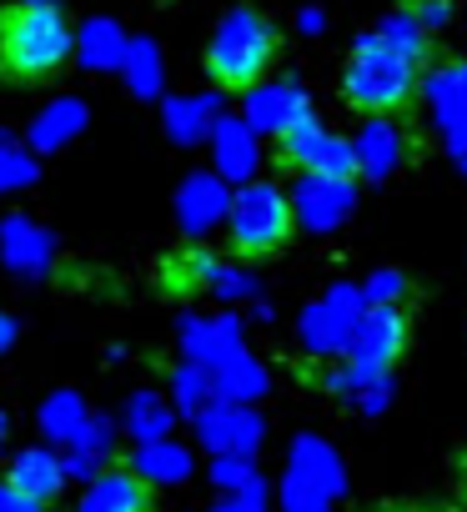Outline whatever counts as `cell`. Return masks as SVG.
<instances>
[{"label": "cell", "instance_id": "6da1fadb", "mask_svg": "<svg viewBox=\"0 0 467 512\" xmlns=\"http://www.w3.org/2000/svg\"><path fill=\"white\" fill-rule=\"evenodd\" d=\"M417 66H422V31L397 26L357 46V56L342 71V96L362 116H397L417 96Z\"/></svg>", "mask_w": 467, "mask_h": 512}, {"label": "cell", "instance_id": "7a4b0ae2", "mask_svg": "<svg viewBox=\"0 0 467 512\" xmlns=\"http://www.w3.org/2000/svg\"><path fill=\"white\" fill-rule=\"evenodd\" d=\"M76 56V31L61 11V0H21L0 21V66L21 81H46Z\"/></svg>", "mask_w": 467, "mask_h": 512}, {"label": "cell", "instance_id": "3957f363", "mask_svg": "<svg viewBox=\"0 0 467 512\" xmlns=\"http://www.w3.org/2000/svg\"><path fill=\"white\" fill-rule=\"evenodd\" d=\"M272 61H277V31L262 11L237 6L221 16V26L211 31V46H206V71L216 86L252 91L272 71Z\"/></svg>", "mask_w": 467, "mask_h": 512}, {"label": "cell", "instance_id": "277c9868", "mask_svg": "<svg viewBox=\"0 0 467 512\" xmlns=\"http://www.w3.org/2000/svg\"><path fill=\"white\" fill-rule=\"evenodd\" d=\"M226 221H231V246L242 256H272L287 246L292 226H297V211L287 201L282 186L272 181H247L226 206Z\"/></svg>", "mask_w": 467, "mask_h": 512}, {"label": "cell", "instance_id": "5b68a950", "mask_svg": "<svg viewBox=\"0 0 467 512\" xmlns=\"http://www.w3.org/2000/svg\"><path fill=\"white\" fill-rule=\"evenodd\" d=\"M277 151H282V161H287L292 171H307V176H322V181H347V176L357 171L352 146L337 141V136H327L307 111L292 116V121L277 131Z\"/></svg>", "mask_w": 467, "mask_h": 512}, {"label": "cell", "instance_id": "8992f818", "mask_svg": "<svg viewBox=\"0 0 467 512\" xmlns=\"http://www.w3.org/2000/svg\"><path fill=\"white\" fill-rule=\"evenodd\" d=\"M56 262V236L31 221L26 211H11L0 216V267L11 277H46Z\"/></svg>", "mask_w": 467, "mask_h": 512}, {"label": "cell", "instance_id": "52a82bcc", "mask_svg": "<svg viewBox=\"0 0 467 512\" xmlns=\"http://www.w3.org/2000/svg\"><path fill=\"white\" fill-rule=\"evenodd\" d=\"M146 507H151V487L141 472H101L86 482L76 512H146Z\"/></svg>", "mask_w": 467, "mask_h": 512}, {"label": "cell", "instance_id": "ba28073f", "mask_svg": "<svg viewBox=\"0 0 467 512\" xmlns=\"http://www.w3.org/2000/svg\"><path fill=\"white\" fill-rule=\"evenodd\" d=\"M11 482H16L21 492L51 502V497L61 492V482H66V462H61L51 447H26V452H16V462H11Z\"/></svg>", "mask_w": 467, "mask_h": 512}, {"label": "cell", "instance_id": "9c48e42d", "mask_svg": "<svg viewBox=\"0 0 467 512\" xmlns=\"http://www.w3.org/2000/svg\"><path fill=\"white\" fill-rule=\"evenodd\" d=\"M126 36H121V26L116 21H86L81 31H76V61L86 66V71H111V66H126Z\"/></svg>", "mask_w": 467, "mask_h": 512}, {"label": "cell", "instance_id": "30bf717a", "mask_svg": "<svg viewBox=\"0 0 467 512\" xmlns=\"http://www.w3.org/2000/svg\"><path fill=\"white\" fill-rule=\"evenodd\" d=\"M81 126H86V106L61 96L31 121V151H61L71 136H81Z\"/></svg>", "mask_w": 467, "mask_h": 512}, {"label": "cell", "instance_id": "8fae6325", "mask_svg": "<svg viewBox=\"0 0 467 512\" xmlns=\"http://www.w3.org/2000/svg\"><path fill=\"white\" fill-rule=\"evenodd\" d=\"M86 407H81V397L76 392H56V397H46V407H41V427H46V437L51 442H81V432H86Z\"/></svg>", "mask_w": 467, "mask_h": 512}, {"label": "cell", "instance_id": "7c38bea8", "mask_svg": "<svg viewBox=\"0 0 467 512\" xmlns=\"http://www.w3.org/2000/svg\"><path fill=\"white\" fill-rule=\"evenodd\" d=\"M36 176H41V166H36V156H31V151H21L16 141H11V146H0V196L26 191Z\"/></svg>", "mask_w": 467, "mask_h": 512}, {"label": "cell", "instance_id": "4fadbf2b", "mask_svg": "<svg viewBox=\"0 0 467 512\" xmlns=\"http://www.w3.org/2000/svg\"><path fill=\"white\" fill-rule=\"evenodd\" d=\"M397 347H402V317H397V312H377V317L367 322L362 357H372V362H387Z\"/></svg>", "mask_w": 467, "mask_h": 512}, {"label": "cell", "instance_id": "5bb4252c", "mask_svg": "<svg viewBox=\"0 0 467 512\" xmlns=\"http://www.w3.org/2000/svg\"><path fill=\"white\" fill-rule=\"evenodd\" d=\"M126 81H131L136 96H151V91L161 86V61H156V51H151L146 41H136V46L126 51Z\"/></svg>", "mask_w": 467, "mask_h": 512}, {"label": "cell", "instance_id": "9a60e30c", "mask_svg": "<svg viewBox=\"0 0 467 512\" xmlns=\"http://www.w3.org/2000/svg\"><path fill=\"white\" fill-rule=\"evenodd\" d=\"M211 216H216V186H211V181H191L186 196H181V221H186L191 231H201Z\"/></svg>", "mask_w": 467, "mask_h": 512}, {"label": "cell", "instance_id": "2e32d148", "mask_svg": "<svg viewBox=\"0 0 467 512\" xmlns=\"http://www.w3.org/2000/svg\"><path fill=\"white\" fill-rule=\"evenodd\" d=\"M136 472H141L146 482H166V477H181V472H186V457H181L176 447H146V452L136 457Z\"/></svg>", "mask_w": 467, "mask_h": 512}, {"label": "cell", "instance_id": "e0dca14e", "mask_svg": "<svg viewBox=\"0 0 467 512\" xmlns=\"http://www.w3.org/2000/svg\"><path fill=\"white\" fill-rule=\"evenodd\" d=\"M161 427H166V417H161V407H156L151 397H136V402H131V432H136V437L146 442V437H156Z\"/></svg>", "mask_w": 467, "mask_h": 512}, {"label": "cell", "instance_id": "ac0fdd59", "mask_svg": "<svg viewBox=\"0 0 467 512\" xmlns=\"http://www.w3.org/2000/svg\"><path fill=\"white\" fill-rule=\"evenodd\" d=\"M0 512H46V502L31 497V492H21V487L6 477V482H0Z\"/></svg>", "mask_w": 467, "mask_h": 512}, {"label": "cell", "instance_id": "d6986e66", "mask_svg": "<svg viewBox=\"0 0 467 512\" xmlns=\"http://www.w3.org/2000/svg\"><path fill=\"white\" fill-rule=\"evenodd\" d=\"M81 452H91L96 462L111 452V422H86V432H81V442H76Z\"/></svg>", "mask_w": 467, "mask_h": 512}, {"label": "cell", "instance_id": "ffe728a7", "mask_svg": "<svg viewBox=\"0 0 467 512\" xmlns=\"http://www.w3.org/2000/svg\"><path fill=\"white\" fill-rule=\"evenodd\" d=\"M96 467H101V462H96L91 452H81V447H76V452H71V462H66V477H81V482H91V477H101Z\"/></svg>", "mask_w": 467, "mask_h": 512}, {"label": "cell", "instance_id": "44dd1931", "mask_svg": "<svg viewBox=\"0 0 467 512\" xmlns=\"http://www.w3.org/2000/svg\"><path fill=\"white\" fill-rule=\"evenodd\" d=\"M11 342H16V317L0 312V352H11Z\"/></svg>", "mask_w": 467, "mask_h": 512}, {"label": "cell", "instance_id": "7402d4cb", "mask_svg": "<svg viewBox=\"0 0 467 512\" xmlns=\"http://www.w3.org/2000/svg\"><path fill=\"white\" fill-rule=\"evenodd\" d=\"M6 432H11V422H6V412H0V442H6Z\"/></svg>", "mask_w": 467, "mask_h": 512}, {"label": "cell", "instance_id": "603a6c76", "mask_svg": "<svg viewBox=\"0 0 467 512\" xmlns=\"http://www.w3.org/2000/svg\"><path fill=\"white\" fill-rule=\"evenodd\" d=\"M0 146H11V131L6 126H0Z\"/></svg>", "mask_w": 467, "mask_h": 512}, {"label": "cell", "instance_id": "cb8c5ba5", "mask_svg": "<svg viewBox=\"0 0 467 512\" xmlns=\"http://www.w3.org/2000/svg\"><path fill=\"white\" fill-rule=\"evenodd\" d=\"M392 512H422V507H392Z\"/></svg>", "mask_w": 467, "mask_h": 512}, {"label": "cell", "instance_id": "d4e9b609", "mask_svg": "<svg viewBox=\"0 0 467 512\" xmlns=\"http://www.w3.org/2000/svg\"><path fill=\"white\" fill-rule=\"evenodd\" d=\"M46 6H51V0H46Z\"/></svg>", "mask_w": 467, "mask_h": 512}]
</instances>
